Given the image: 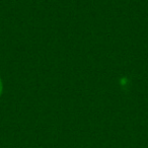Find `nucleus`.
Instances as JSON below:
<instances>
[{
	"instance_id": "nucleus-1",
	"label": "nucleus",
	"mask_w": 148,
	"mask_h": 148,
	"mask_svg": "<svg viewBox=\"0 0 148 148\" xmlns=\"http://www.w3.org/2000/svg\"><path fill=\"white\" fill-rule=\"evenodd\" d=\"M2 92H3V83H2V80H1V78H0V97H1Z\"/></svg>"
}]
</instances>
